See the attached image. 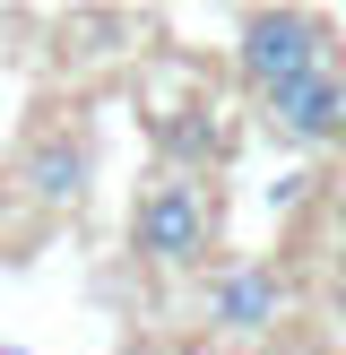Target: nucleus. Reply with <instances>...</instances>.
Wrapping results in <instances>:
<instances>
[{"label": "nucleus", "mask_w": 346, "mask_h": 355, "mask_svg": "<svg viewBox=\"0 0 346 355\" xmlns=\"http://www.w3.org/2000/svg\"><path fill=\"white\" fill-rule=\"evenodd\" d=\"M260 113H268V130L286 139V148H346V61L294 78L286 96H268Z\"/></svg>", "instance_id": "5"}, {"label": "nucleus", "mask_w": 346, "mask_h": 355, "mask_svg": "<svg viewBox=\"0 0 346 355\" xmlns=\"http://www.w3.org/2000/svg\"><path fill=\"white\" fill-rule=\"evenodd\" d=\"M329 61H338V26L320 9H242L234 17V69L260 104L286 96L311 69H329Z\"/></svg>", "instance_id": "3"}, {"label": "nucleus", "mask_w": 346, "mask_h": 355, "mask_svg": "<svg viewBox=\"0 0 346 355\" xmlns=\"http://www.w3.org/2000/svg\"><path fill=\"white\" fill-rule=\"evenodd\" d=\"M0 182H9L35 217H78L86 191H95V130H86V121H69V113H44V121L9 148Z\"/></svg>", "instance_id": "2"}, {"label": "nucleus", "mask_w": 346, "mask_h": 355, "mask_svg": "<svg viewBox=\"0 0 346 355\" xmlns=\"http://www.w3.org/2000/svg\"><path fill=\"white\" fill-rule=\"evenodd\" d=\"M17 35H26V17H17V9H0V52H9Z\"/></svg>", "instance_id": "6"}, {"label": "nucleus", "mask_w": 346, "mask_h": 355, "mask_svg": "<svg viewBox=\"0 0 346 355\" xmlns=\"http://www.w3.org/2000/svg\"><path fill=\"white\" fill-rule=\"evenodd\" d=\"M121 355H165V347H121Z\"/></svg>", "instance_id": "7"}, {"label": "nucleus", "mask_w": 346, "mask_h": 355, "mask_svg": "<svg viewBox=\"0 0 346 355\" xmlns=\"http://www.w3.org/2000/svg\"><path fill=\"white\" fill-rule=\"evenodd\" d=\"M286 269L277 260H234V269L208 277V329L217 338H268L277 321H286Z\"/></svg>", "instance_id": "4"}, {"label": "nucleus", "mask_w": 346, "mask_h": 355, "mask_svg": "<svg viewBox=\"0 0 346 355\" xmlns=\"http://www.w3.org/2000/svg\"><path fill=\"white\" fill-rule=\"evenodd\" d=\"M217 225H225V208H217V191H208V173H173V165H156L147 182H138V200H130V252L147 260V269H208L217 260Z\"/></svg>", "instance_id": "1"}]
</instances>
